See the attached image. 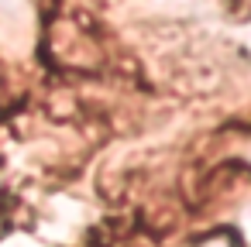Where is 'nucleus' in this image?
<instances>
[{"label":"nucleus","instance_id":"nucleus-1","mask_svg":"<svg viewBox=\"0 0 251 247\" xmlns=\"http://www.w3.org/2000/svg\"><path fill=\"white\" fill-rule=\"evenodd\" d=\"M244 223H248V237H251V213H248V220H244Z\"/></svg>","mask_w":251,"mask_h":247},{"label":"nucleus","instance_id":"nucleus-2","mask_svg":"<svg viewBox=\"0 0 251 247\" xmlns=\"http://www.w3.org/2000/svg\"><path fill=\"white\" fill-rule=\"evenodd\" d=\"M210 247H227V244H210Z\"/></svg>","mask_w":251,"mask_h":247}]
</instances>
